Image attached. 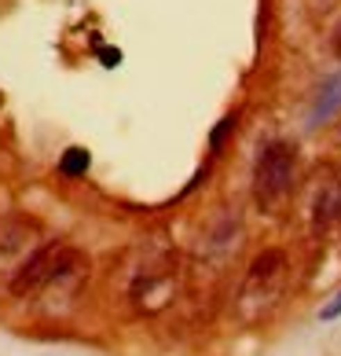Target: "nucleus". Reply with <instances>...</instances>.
<instances>
[{
	"mask_svg": "<svg viewBox=\"0 0 341 356\" xmlns=\"http://www.w3.org/2000/svg\"><path fill=\"white\" fill-rule=\"evenodd\" d=\"M283 283H286V254L283 250H265V254H257L250 272H246L242 294H239L242 320H260V316L275 305Z\"/></svg>",
	"mask_w": 341,
	"mask_h": 356,
	"instance_id": "obj_1",
	"label": "nucleus"
},
{
	"mask_svg": "<svg viewBox=\"0 0 341 356\" xmlns=\"http://www.w3.org/2000/svg\"><path fill=\"white\" fill-rule=\"evenodd\" d=\"M77 265H85L81 250H74L67 243H48V246L37 250V254H30V261L15 272V280H11V294H15V298H33L37 290H44L48 283H56L63 272H70Z\"/></svg>",
	"mask_w": 341,
	"mask_h": 356,
	"instance_id": "obj_3",
	"label": "nucleus"
},
{
	"mask_svg": "<svg viewBox=\"0 0 341 356\" xmlns=\"http://www.w3.org/2000/svg\"><path fill=\"white\" fill-rule=\"evenodd\" d=\"M235 125H239V118H235V114H228L224 122H220V125L213 129V136H209V147H213V151H220V147H224V143H228V136L235 133Z\"/></svg>",
	"mask_w": 341,
	"mask_h": 356,
	"instance_id": "obj_8",
	"label": "nucleus"
},
{
	"mask_svg": "<svg viewBox=\"0 0 341 356\" xmlns=\"http://www.w3.org/2000/svg\"><path fill=\"white\" fill-rule=\"evenodd\" d=\"M99 59H103V67H117V63H122V51H114V48H99Z\"/></svg>",
	"mask_w": 341,
	"mask_h": 356,
	"instance_id": "obj_10",
	"label": "nucleus"
},
{
	"mask_svg": "<svg viewBox=\"0 0 341 356\" xmlns=\"http://www.w3.org/2000/svg\"><path fill=\"white\" fill-rule=\"evenodd\" d=\"M88 165H92V154L85 147H70L67 154L59 158V173L63 177H85Z\"/></svg>",
	"mask_w": 341,
	"mask_h": 356,
	"instance_id": "obj_7",
	"label": "nucleus"
},
{
	"mask_svg": "<svg viewBox=\"0 0 341 356\" xmlns=\"http://www.w3.org/2000/svg\"><path fill=\"white\" fill-rule=\"evenodd\" d=\"M334 51H341V22H338V30H334Z\"/></svg>",
	"mask_w": 341,
	"mask_h": 356,
	"instance_id": "obj_11",
	"label": "nucleus"
},
{
	"mask_svg": "<svg viewBox=\"0 0 341 356\" xmlns=\"http://www.w3.org/2000/svg\"><path fill=\"white\" fill-rule=\"evenodd\" d=\"M334 220H341V180L323 184L316 202H312V228L316 232H326Z\"/></svg>",
	"mask_w": 341,
	"mask_h": 356,
	"instance_id": "obj_4",
	"label": "nucleus"
},
{
	"mask_svg": "<svg viewBox=\"0 0 341 356\" xmlns=\"http://www.w3.org/2000/svg\"><path fill=\"white\" fill-rule=\"evenodd\" d=\"M338 316H341V294H338L334 301H326L323 312H319V320H338Z\"/></svg>",
	"mask_w": 341,
	"mask_h": 356,
	"instance_id": "obj_9",
	"label": "nucleus"
},
{
	"mask_svg": "<svg viewBox=\"0 0 341 356\" xmlns=\"http://www.w3.org/2000/svg\"><path fill=\"white\" fill-rule=\"evenodd\" d=\"M338 107H341V77H334V81L323 88V96H319V103H316V111H312V125H319L323 118H331Z\"/></svg>",
	"mask_w": 341,
	"mask_h": 356,
	"instance_id": "obj_6",
	"label": "nucleus"
},
{
	"mask_svg": "<svg viewBox=\"0 0 341 356\" xmlns=\"http://www.w3.org/2000/svg\"><path fill=\"white\" fill-rule=\"evenodd\" d=\"M297 180V151L290 143H268L253 169V199L260 209H275L294 191Z\"/></svg>",
	"mask_w": 341,
	"mask_h": 356,
	"instance_id": "obj_2",
	"label": "nucleus"
},
{
	"mask_svg": "<svg viewBox=\"0 0 341 356\" xmlns=\"http://www.w3.org/2000/svg\"><path fill=\"white\" fill-rule=\"evenodd\" d=\"M33 235H37L33 220H26V217L4 220L0 224V257H8V254H15V250H22L26 243H33Z\"/></svg>",
	"mask_w": 341,
	"mask_h": 356,
	"instance_id": "obj_5",
	"label": "nucleus"
}]
</instances>
